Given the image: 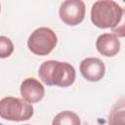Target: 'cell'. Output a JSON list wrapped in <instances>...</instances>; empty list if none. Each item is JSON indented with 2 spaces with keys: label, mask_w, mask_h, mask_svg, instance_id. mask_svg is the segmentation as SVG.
<instances>
[{
  "label": "cell",
  "mask_w": 125,
  "mask_h": 125,
  "mask_svg": "<svg viewBox=\"0 0 125 125\" xmlns=\"http://www.w3.org/2000/svg\"><path fill=\"white\" fill-rule=\"evenodd\" d=\"M41 81L47 86L68 87L75 81V68L68 62L59 61H46L38 70Z\"/></svg>",
  "instance_id": "6da1fadb"
},
{
  "label": "cell",
  "mask_w": 125,
  "mask_h": 125,
  "mask_svg": "<svg viewBox=\"0 0 125 125\" xmlns=\"http://www.w3.org/2000/svg\"><path fill=\"white\" fill-rule=\"evenodd\" d=\"M123 16V9L111 0L97 1L91 9V21L100 28H115Z\"/></svg>",
  "instance_id": "7a4b0ae2"
},
{
  "label": "cell",
  "mask_w": 125,
  "mask_h": 125,
  "mask_svg": "<svg viewBox=\"0 0 125 125\" xmlns=\"http://www.w3.org/2000/svg\"><path fill=\"white\" fill-rule=\"evenodd\" d=\"M34 113L31 104L16 97H5L0 100V117L9 121L28 120Z\"/></svg>",
  "instance_id": "3957f363"
},
{
  "label": "cell",
  "mask_w": 125,
  "mask_h": 125,
  "mask_svg": "<svg viewBox=\"0 0 125 125\" xmlns=\"http://www.w3.org/2000/svg\"><path fill=\"white\" fill-rule=\"evenodd\" d=\"M58 37L51 28L42 26L36 28L28 37L27 47L31 53L37 56L49 55L57 46Z\"/></svg>",
  "instance_id": "277c9868"
},
{
  "label": "cell",
  "mask_w": 125,
  "mask_h": 125,
  "mask_svg": "<svg viewBox=\"0 0 125 125\" xmlns=\"http://www.w3.org/2000/svg\"><path fill=\"white\" fill-rule=\"evenodd\" d=\"M85 4L81 0H66L61 4L60 19L66 25L74 26L82 22L85 18Z\"/></svg>",
  "instance_id": "5b68a950"
},
{
  "label": "cell",
  "mask_w": 125,
  "mask_h": 125,
  "mask_svg": "<svg viewBox=\"0 0 125 125\" xmlns=\"http://www.w3.org/2000/svg\"><path fill=\"white\" fill-rule=\"evenodd\" d=\"M82 76L91 82H97L103 79L105 73V65L98 58H86L80 62L79 66Z\"/></svg>",
  "instance_id": "8992f818"
},
{
  "label": "cell",
  "mask_w": 125,
  "mask_h": 125,
  "mask_svg": "<svg viewBox=\"0 0 125 125\" xmlns=\"http://www.w3.org/2000/svg\"><path fill=\"white\" fill-rule=\"evenodd\" d=\"M20 91L22 99L29 104L40 102L45 94L44 86L37 79L32 77L26 78L21 82Z\"/></svg>",
  "instance_id": "52a82bcc"
},
{
  "label": "cell",
  "mask_w": 125,
  "mask_h": 125,
  "mask_svg": "<svg viewBox=\"0 0 125 125\" xmlns=\"http://www.w3.org/2000/svg\"><path fill=\"white\" fill-rule=\"evenodd\" d=\"M98 52L104 57H113L120 51V41L114 33H103L96 41Z\"/></svg>",
  "instance_id": "ba28073f"
},
{
  "label": "cell",
  "mask_w": 125,
  "mask_h": 125,
  "mask_svg": "<svg viewBox=\"0 0 125 125\" xmlns=\"http://www.w3.org/2000/svg\"><path fill=\"white\" fill-rule=\"evenodd\" d=\"M52 125H81L79 116L70 110L59 112L53 119Z\"/></svg>",
  "instance_id": "9c48e42d"
},
{
  "label": "cell",
  "mask_w": 125,
  "mask_h": 125,
  "mask_svg": "<svg viewBox=\"0 0 125 125\" xmlns=\"http://www.w3.org/2000/svg\"><path fill=\"white\" fill-rule=\"evenodd\" d=\"M124 109H125L124 102H123V100H121L111 109V112L109 115L110 125H125V123H124V116H125Z\"/></svg>",
  "instance_id": "30bf717a"
},
{
  "label": "cell",
  "mask_w": 125,
  "mask_h": 125,
  "mask_svg": "<svg viewBox=\"0 0 125 125\" xmlns=\"http://www.w3.org/2000/svg\"><path fill=\"white\" fill-rule=\"evenodd\" d=\"M14 52V44L10 38L0 36V59L8 58Z\"/></svg>",
  "instance_id": "8fae6325"
},
{
  "label": "cell",
  "mask_w": 125,
  "mask_h": 125,
  "mask_svg": "<svg viewBox=\"0 0 125 125\" xmlns=\"http://www.w3.org/2000/svg\"><path fill=\"white\" fill-rule=\"evenodd\" d=\"M0 125H4V124H2V123H0Z\"/></svg>",
  "instance_id": "7c38bea8"
},
{
  "label": "cell",
  "mask_w": 125,
  "mask_h": 125,
  "mask_svg": "<svg viewBox=\"0 0 125 125\" xmlns=\"http://www.w3.org/2000/svg\"><path fill=\"white\" fill-rule=\"evenodd\" d=\"M0 11H1V5H0Z\"/></svg>",
  "instance_id": "4fadbf2b"
},
{
  "label": "cell",
  "mask_w": 125,
  "mask_h": 125,
  "mask_svg": "<svg viewBox=\"0 0 125 125\" xmlns=\"http://www.w3.org/2000/svg\"><path fill=\"white\" fill-rule=\"evenodd\" d=\"M25 125H29V124H25Z\"/></svg>",
  "instance_id": "5bb4252c"
}]
</instances>
